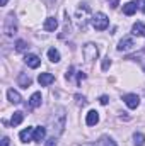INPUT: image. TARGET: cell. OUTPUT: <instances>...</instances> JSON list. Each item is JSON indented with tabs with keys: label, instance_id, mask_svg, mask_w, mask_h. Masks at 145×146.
<instances>
[{
	"label": "cell",
	"instance_id": "1",
	"mask_svg": "<svg viewBox=\"0 0 145 146\" xmlns=\"http://www.w3.org/2000/svg\"><path fill=\"white\" fill-rule=\"evenodd\" d=\"M65 119H67V115H65V109L63 107H58V109L53 112V115L50 119V126H51V129H53L55 134H62L63 133Z\"/></svg>",
	"mask_w": 145,
	"mask_h": 146
},
{
	"label": "cell",
	"instance_id": "2",
	"mask_svg": "<svg viewBox=\"0 0 145 146\" xmlns=\"http://www.w3.org/2000/svg\"><path fill=\"white\" fill-rule=\"evenodd\" d=\"M2 29H3V34H5L7 37H14L15 36V33H17V21H15L14 12H10V14L5 15Z\"/></svg>",
	"mask_w": 145,
	"mask_h": 146
},
{
	"label": "cell",
	"instance_id": "3",
	"mask_svg": "<svg viewBox=\"0 0 145 146\" xmlns=\"http://www.w3.org/2000/svg\"><path fill=\"white\" fill-rule=\"evenodd\" d=\"M82 54H84V60H85L87 63H92L94 60H97L99 49H97V46H96L94 42H87V44L82 48Z\"/></svg>",
	"mask_w": 145,
	"mask_h": 146
},
{
	"label": "cell",
	"instance_id": "4",
	"mask_svg": "<svg viewBox=\"0 0 145 146\" xmlns=\"http://www.w3.org/2000/svg\"><path fill=\"white\" fill-rule=\"evenodd\" d=\"M91 22H92V27H94L96 31H104V29L109 26L108 15H106V14H103V12H97V14H94Z\"/></svg>",
	"mask_w": 145,
	"mask_h": 146
},
{
	"label": "cell",
	"instance_id": "5",
	"mask_svg": "<svg viewBox=\"0 0 145 146\" xmlns=\"http://www.w3.org/2000/svg\"><path fill=\"white\" fill-rule=\"evenodd\" d=\"M89 14H91V10H89L87 5H82L80 9H77L75 17H77V22H79V27L80 29H85V26H87V15Z\"/></svg>",
	"mask_w": 145,
	"mask_h": 146
},
{
	"label": "cell",
	"instance_id": "6",
	"mask_svg": "<svg viewBox=\"0 0 145 146\" xmlns=\"http://www.w3.org/2000/svg\"><path fill=\"white\" fill-rule=\"evenodd\" d=\"M123 100L130 109H137L140 106V97L137 94H126V95H123Z\"/></svg>",
	"mask_w": 145,
	"mask_h": 146
},
{
	"label": "cell",
	"instance_id": "7",
	"mask_svg": "<svg viewBox=\"0 0 145 146\" xmlns=\"http://www.w3.org/2000/svg\"><path fill=\"white\" fill-rule=\"evenodd\" d=\"M133 48H135V41H133V37H130V36H125L118 42V51H130Z\"/></svg>",
	"mask_w": 145,
	"mask_h": 146
},
{
	"label": "cell",
	"instance_id": "8",
	"mask_svg": "<svg viewBox=\"0 0 145 146\" xmlns=\"http://www.w3.org/2000/svg\"><path fill=\"white\" fill-rule=\"evenodd\" d=\"M19 138H21V141H22V143L34 141V127H26V129H22V131H21V134H19Z\"/></svg>",
	"mask_w": 145,
	"mask_h": 146
},
{
	"label": "cell",
	"instance_id": "9",
	"mask_svg": "<svg viewBox=\"0 0 145 146\" xmlns=\"http://www.w3.org/2000/svg\"><path fill=\"white\" fill-rule=\"evenodd\" d=\"M24 63L29 68H38L41 65V60H39V56H36V54H26L24 56Z\"/></svg>",
	"mask_w": 145,
	"mask_h": 146
},
{
	"label": "cell",
	"instance_id": "10",
	"mask_svg": "<svg viewBox=\"0 0 145 146\" xmlns=\"http://www.w3.org/2000/svg\"><path fill=\"white\" fill-rule=\"evenodd\" d=\"M38 82H39L41 87H48L50 83L55 82V75H51V73H41V75L38 76Z\"/></svg>",
	"mask_w": 145,
	"mask_h": 146
},
{
	"label": "cell",
	"instance_id": "11",
	"mask_svg": "<svg viewBox=\"0 0 145 146\" xmlns=\"http://www.w3.org/2000/svg\"><path fill=\"white\" fill-rule=\"evenodd\" d=\"M43 27H44V31H48V33H53V31H56V27H58V21H56L55 17H48V19L44 21Z\"/></svg>",
	"mask_w": 145,
	"mask_h": 146
},
{
	"label": "cell",
	"instance_id": "12",
	"mask_svg": "<svg viewBox=\"0 0 145 146\" xmlns=\"http://www.w3.org/2000/svg\"><path fill=\"white\" fill-rule=\"evenodd\" d=\"M99 122V114L97 110H89L87 112V117H85V124L87 126H96Z\"/></svg>",
	"mask_w": 145,
	"mask_h": 146
},
{
	"label": "cell",
	"instance_id": "13",
	"mask_svg": "<svg viewBox=\"0 0 145 146\" xmlns=\"http://www.w3.org/2000/svg\"><path fill=\"white\" fill-rule=\"evenodd\" d=\"M17 83H19V87H22V88H28V87H31L33 80H31V76H29V75H26V73H21V75L17 76Z\"/></svg>",
	"mask_w": 145,
	"mask_h": 146
},
{
	"label": "cell",
	"instance_id": "14",
	"mask_svg": "<svg viewBox=\"0 0 145 146\" xmlns=\"http://www.w3.org/2000/svg\"><path fill=\"white\" fill-rule=\"evenodd\" d=\"M7 99H9L12 104H21V102H22V99H21L19 92H17V90H14V88H9V90H7Z\"/></svg>",
	"mask_w": 145,
	"mask_h": 146
},
{
	"label": "cell",
	"instance_id": "15",
	"mask_svg": "<svg viewBox=\"0 0 145 146\" xmlns=\"http://www.w3.org/2000/svg\"><path fill=\"white\" fill-rule=\"evenodd\" d=\"M137 9H138L137 2H128V3L123 5V14H125V15H133V14L137 12Z\"/></svg>",
	"mask_w": 145,
	"mask_h": 146
},
{
	"label": "cell",
	"instance_id": "16",
	"mask_svg": "<svg viewBox=\"0 0 145 146\" xmlns=\"http://www.w3.org/2000/svg\"><path fill=\"white\" fill-rule=\"evenodd\" d=\"M41 100H43V97H41V94H39V92L33 94V95H31V99H29V107H31V109L39 107V106H41Z\"/></svg>",
	"mask_w": 145,
	"mask_h": 146
},
{
	"label": "cell",
	"instance_id": "17",
	"mask_svg": "<svg viewBox=\"0 0 145 146\" xmlns=\"http://www.w3.org/2000/svg\"><path fill=\"white\" fill-rule=\"evenodd\" d=\"M132 31H133L135 36H145V24L144 22H135Z\"/></svg>",
	"mask_w": 145,
	"mask_h": 146
},
{
	"label": "cell",
	"instance_id": "18",
	"mask_svg": "<svg viewBox=\"0 0 145 146\" xmlns=\"http://www.w3.org/2000/svg\"><path fill=\"white\" fill-rule=\"evenodd\" d=\"M22 121H24V114H22V112H14V115H12V119H10V126L15 127V126H19Z\"/></svg>",
	"mask_w": 145,
	"mask_h": 146
},
{
	"label": "cell",
	"instance_id": "19",
	"mask_svg": "<svg viewBox=\"0 0 145 146\" xmlns=\"http://www.w3.org/2000/svg\"><path fill=\"white\" fill-rule=\"evenodd\" d=\"M46 136V127H36L34 129V141L36 143H41Z\"/></svg>",
	"mask_w": 145,
	"mask_h": 146
},
{
	"label": "cell",
	"instance_id": "20",
	"mask_svg": "<svg viewBox=\"0 0 145 146\" xmlns=\"http://www.w3.org/2000/svg\"><path fill=\"white\" fill-rule=\"evenodd\" d=\"M48 58H50V61L58 63V61H60V51L55 49V48H50V49H48Z\"/></svg>",
	"mask_w": 145,
	"mask_h": 146
},
{
	"label": "cell",
	"instance_id": "21",
	"mask_svg": "<svg viewBox=\"0 0 145 146\" xmlns=\"http://www.w3.org/2000/svg\"><path fill=\"white\" fill-rule=\"evenodd\" d=\"M133 143H135V146H144L145 145V136L142 133H135V134H133Z\"/></svg>",
	"mask_w": 145,
	"mask_h": 146
},
{
	"label": "cell",
	"instance_id": "22",
	"mask_svg": "<svg viewBox=\"0 0 145 146\" xmlns=\"http://www.w3.org/2000/svg\"><path fill=\"white\" fill-rule=\"evenodd\" d=\"M26 49H28V42H26V41H22V39H19V41L15 42V51H19V53H21V51H26Z\"/></svg>",
	"mask_w": 145,
	"mask_h": 146
},
{
	"label": "cell",
	"instance_id": "23",
	"mask_svg": "<svg viewBox=\"0 0 145 146\" xmlns=\"http://www.w3.org/2000/svg\"><path fill=\"white\" fill-rule=\"evenodd\" d=\"M109 66H111V58H109V56H106V58L103 60V70H104V72H108Z\"/></svg>",
	"mask_w": 145,
	"mask_h": 146
},
{
	"label": "cell",
	"instance_id": "24",
	"mask_svg": "<svg viewBox=\"0 0 145 146\" xmlns=\"http://www.w3.org/2000/svg\"><path fill=\"white\" fill-rule=\"evenodd\" d=\"M104 146H118V145H116V141L113 138H106L104 139Z\"/></svg>",
	"mask_w": 145,
	"mask_h": 146
},
{
	"label": "cell",
	"instance_id": "25",
	"mask_svg": "<svg viewBox=\"0 0 145 146\" xmlns=\"http://www.w3.org/2000/svg\"><path fill=\"white\" fill-rule=\"evenodd\" d=\"M85 78H87V75H85L84 72L77 73V83H80V82H82V80H85Z\"/></svg>",
	"mask_w": 145,
	"mask_h": 146
},
{
	"label": "cell",
	"instance_id": "26",
	"mask_svg": "<svg viewBox=\"0 0 145 146\" xmlns=\"http://www.w3.org/2000/svg\"><path fill=\"white\" fill-rule=\"evenodd\" d=\"M99 102H101L103 106H106V104L109 102V97L108 95H101V97H99Z\"/></svg>",
	"mask_w": 145,
	"mask_h": 146
},
{
	"label": "cell",
	"instance_id": "27",
	"mask_svg": "<svg viewBox=\"0 0 145 146\" xmlns=\"http://www.w3.org/2000/svg\"><path fill=\"white\" fill-rule=\"evenodd\" d=\"M44 146H56V139H55V136L53 138H50L48 141H46V145Z\"/></svg>",
	"mask_w": 145,
	"mask_h": 146
},
{
	"label": "cell",
	"instance_id": "28",
	"mask_svg": "<svg viewBox=\"0 0 145 146\" xmlns=\"http://www.w3.org/2000/svg\"><path fill=\"white\" fill-rule=\"evenodd\" d=\"M137 5L142 9V12L145 14V0H137Z\"/></svg>",
	"mask_w": 145,
	"mask_h": 146
},
{
	"label": "cell",
	"instance_id": "29",
	"mask_svg": "<svg viewBox=\"0 0 145 146\" xmlns=\"http://www.w3.org/2000/svg\"><path fill=\"white\" fill-rule=\"evenodd\" d=\"M118 3H119V0H109V5H111V9H116V7H118Z\"/></svg>",
	"mask_w": 145,
	"mask_h": 146
},
{
	"label": "cell",
	"instance_id": "30",
	"mask_svg": "<svg viewBox=\"0 0 145 146\" xmlns=\"http://www.w3.org/2000/svg\"><path fill=\"white\" fill-rule=\"evenodd\" d=\"M75 99L79 100V104H82V106L85 104V97H80V95H75Z\"/></svg>",
	"mask_w": 145,
	"mask_h": 146
},
{
	"label": "cell",
	"instance_id": "31",
	"mask_svg": "<svg viewBox=\"0 0 145 146\" xmlns=\"http://www.w3.org/2000/svg\"><path fill=\"white\" fill-rule=\"evenodd\" d=\"M2 146H9V138H3L2 139Z\"/></svg>",
	"mask_w": 145,
	"mask_h": 146
},
{
	"label": "cell",
	"instance_id": "32",
	"mask_svg": "<svg viewBox=\"0 0 145 146\" xmlns=\"http://www.w3.org/2000/svg\"><path fill=\"white\" fill-rule=\"evenodd\" d=\"M7 2H9V0H2V5H7Z\"/></svg>",
	"mask_w": 145,
	"mask_h": 146
},
{
	"label": "cell",
	"instance_id": "33",
	"mask_svg": "<svg viewBox=\"0 0 145 146\" xmlns=\"http://www.w3.org/2000/svg\"><path fill=\"white\" fill-rule=\"evenodd\" d=\"M144 70H145V66H144Z\"/></svg>",
	"mask_w": 145,
	"mask_h": 146
}]
</instances>
